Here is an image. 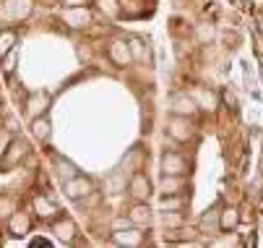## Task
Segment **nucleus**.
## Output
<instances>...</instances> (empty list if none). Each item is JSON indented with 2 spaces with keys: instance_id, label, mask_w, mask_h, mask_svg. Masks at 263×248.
<instances>
[{
  "instance_id": "c85d7f7f",
  "label": "nucleus",
  "mask_w": 263,
  "mask_h": 248,
  "mask_svg": "<svg viewBox=\"0 0 263 248\" xmlns=\"http://www.w3.org/2000/svg\"><path fill=\"white\" fill-rule=\"evenodd\" d=\"M214 34H216V31H214V24H201V26H198V40H201V42H211Z\"/></svg>"
},
{
  "instance_id": "9b49d317",
  "label": "nucleus",
  "mask_w": 263,
  "mask_h": 248,
  "mask_svg": "<svg viewBox=\"0 0 263 248\" xmlns=\"http://www.w3.org/2000/svg\"><path fill=\"white\" fill-rule=\"evenodd\" d=\"M159 191H162V196H170V193H185V191H191V183L185 181V175H162Z\"/></svg>"
},
{
  "instance_id": "a878e982",
  "label": "nucleus",
  "mask_w": 263,
  "mask_h": 248,
  "mask_svg": "<svg viewBox=\"0 0 263 248\" xmlns=\"http://www.w3.org/2000/svg\"><path fill=\"white\" fill-rule=\"evenodd\" d=\"M164 227H172V230H177V227H182L185 225V215L182 211H177V209H170V211H164Z\"/></svg>"
},
{
  "instance_id": "7ed1b4c3",
  "label": "nucleus",
  "mask_w": 263,
  "mask_h": 248,
  "mask_svg": "<svg viewBox=\"0 0 263 248\" xmlns=\"http://www.w3.org/2000/svg\"><path fill=\"white\" fill-rule=\"evenodd\" d=\"M198 102L187 94V92H180V94H172L170 97V113L172 115H185V118H196L198 115Z\"/></svg>"
},
{
  "instance_id": "1a4fd4ad",
  "label": "nucleus",
  "mask_w": 263,
  "mask_h": 248,
  "mask_svg": "<svg viewBox=\"0 0 263 248\" xmlns=\"http://www.w3.org/2000/svg\"><path fill=\"white\" fill-rule=\"evenodd\" d=\"M26 154H29V141L21 138V136H13L11 147H8V152H6V157H3V165H6V167H13V165H18Z\"/></svg>"
},
{
  "instance_id": "a211bd4d",
  "label": "nucleus",
  "mask_w": 263,
  "mask_h": 248,
  "mask_svg": "<svg viewBox=\"0 0 263 248\" xmlns=\"http://www.w3.org/2000/svg\"><path fill=\"white\" fill-rule=\"evenodd\" d=\"M34 211H36V217H40L42 222L58 220V206H55L47 196H36V199H34Z\"/></svg>"
},
{
  "instance_id": "aec40b11",
  "label": "nucleus",
  "mask_w": 263,
  "mask_h": 248,
  "mask_svg": "<svg viewBox=\"0 0 263 248\" xmlns=\"http://www.w3.org/2000/svg\"><path fill=\"white\" fill-rule=\"evenodd\" d=\"M31 133H34V138H40V141H50V133H52L50 118H47V115L31 118Z\"/></svg>"
},
{
  "instance_id": "f257e3e1",
  "label": "nucleus",
  "mask_w": 263,
  "mask_h": 248,
  "mask_svg": "<svg viewBox=\"0 0 263 248\" xmlns=\"http://www.w3.org/2000/svg\"><path fill=\"white\" fill-rule=\"evenodd\" d=\"M167 136L177 144H185L196 136V126H193V118H185V115H172L167 120Z\"/></svg>"
},
{
  "instance_id": "20e7f679",
  "label": "nucleus",
  "mask_w": 263,
  "mask_h": 248,
  "mask_svg": "<svg viewBox=\"0 0 263 248\" xmlns=\"http://www.w3.org/2000/svg\"><path fill=\"white\" fill-rule=\"evenodd\" d=\"M60 19H63V24H68L70 29H86V26L94 21V13H91L86 6H73V8H65Z\"/></svg>"
},
{
  "instance_id": "5701e85b",
  "label": "nucleus",
  "mask_w": 263,
  "mask_h": 248,
  "mask_svg": "<svg viewBox=\"0 0 263 248\" xmlns=\"http://www.w3.org/2000/svg\"><path fill=\"white\" fill-rule=\"evenodd\" d=\"M97 3V8L107 16V19H118L120 13H123V6L118 3V0H94Z\"/></svg>"
},
{
  "instance_id": "0eeeda50",
  "label": "nucleus",
  "mask_w": 263,
  "mask_h": 248,
  "mask_svg": "<svg viewBox=\"0 0 263 248\" xmlns=\"http://www.w3.org/2000/svg\"><path fill=\"white\" fill-rule=\"evenodd\" d=\"M146 233H143V227H123V230H115V233H112V240H115L118 245H143L146 243Z\"/></svg>"
},
{
  "instance_id": "f03ea898",
  "label": "nucleus",
  "mask_w": 263,
  "mask_h": 248,
  "mask_svg": "<svg viewBox=\"0 0 263 248\" xmlns=\"http://www.w3.org/2000/svg\"><path fill=\"white\" fill-rule=\"evenodd\" d=\"M63 193L70 199V201H84L86 196H91L94 193V183H91V178H86V175H73L70 181H65L63 183Z\"/></svg>"
},
{
  "instance_id": "39448f33",
  "label": "nucleus",
  "mask_w": 263,
  "mask_h": 248,
  "mask_svg": "<svg viewBox=\"0 0 263 248\" xmlns=\"http://www.w3.org/2000/svg\"><path fill=\"white\" fill-rule=\"evenodd\" d=\"M159 167H162V175H187L191 172V162L177 152H164Z\"/></svg>"
},
{
  "instance_id": "412c9836",
  "label": "nucleus",
  "mask_w": 263,
  "mask_h": 248,
  "mask_svg": "<svg viewBox=\"0 0 263 248\" xmlns=\"http://www.w3.org/2000/svg\"><path fill=\"white\" fill-rule=\"evenodd\" d=\"M18 42V31L16 29H0V58H6L13 45Z\"/></svg>"
},
{
  "instance_id": "f8f14e48",
  "label": "nucleus",
  "mask_w": 263,
  "mask_h": 248,
  "mask_svg": "<svg viewBox=\"0 0 263 248\" xmlns=\"http://www.w3.org/2000/svg\"><path fill=\"white\" fill-rule=\"evenodd\" d=\"M128 220L130 225H138V227H148L152 225V209H148V201H136L130 209H128Z\"/></svg>"
},
{
  "instance_id": "ddd939ff",
  "label": "nucleus",
  "mask_w": 263,
  "mask_h": 248,
  "mask_svg": "<svg viewBox=\"0 0 263 248\" xmlns=\"http://www.w3.org/2000/svg\"><path fill=\"white\" fill-rule=\"evenodd\" d=\"M52 235H55L60 243H73V240H76V222H73L70 217L55 220V222H52Z\"/></svg>"
},
{
  "instance_id": "72a5a7b5",
  "label": "nucleus",
  "mask_w": 263,
  "mask_h": 248,
  "mask_svg": "<svg viewBox=\"0 0 263 248\" xmlns=\"http://www.w3.org/2000/svg\"><path fill=\"white\" fill-rule=\"evenodd\" d=\"M0 243H3V235H0Z\"/></svg>"
},
{
  "instance_id": "6e6552de",
  "label": "nucleus",
  "mask_w": 263,
  "mask_h": 248,
  "mask_svg": "<svg viewBox=\"0 0 263 248\" xmlns=\"http://www.w3.org/2000/svg\"><path fill=\"white\" fill-rule=\"evenodd\" d=\"M24 108H26V115H29V118H40V115H45L47 108H50V94H47V92H31Z\"/></svg>"
},
{
  "instance_id": "dca6fc26",
  "label": "nucleus",
  "mask_w": 263,
  "mask_h": 248,
  "mask_svg": "<svg viewBox=\"0 0 263 248\" xmlns=\"http://www.w3.org/2000/svg\"><path fill=\"white\" fill-rule=\"evenodd\" d=\"M191 97L198 102V108H201V110H209V113H214V110L219 108V97H216L214 92L203 89V86H196V89L191 92Z\"/></svg>"
},
{
  "instance_id": "4be33fe9",
  "label": "nucleus",
  "mask_w": 263,
  "mask_h": 248,
  "mask_svg": "<svg viewBox=\"0 0 263 248\" xmlns=\"http://www.w3.org/2000/svg\"><path fill=\"white\" fill-rule=\"evenodd\" d=\"M16 211H18V201H16V196L0 193V220H11Z\"/></svg>"
},
{
  "instance_id": "cd10ccee",
  "label": "nucleus",
  "mask_w": 263,
  "mask_h": 248,
  "mask_svg": "<svg viewBox=\"0 0 263 248\" xmlns=\"http://www.w3.org/2000/svg\"><path fill=\"white\" fill-rule=\"evenodd\" d=\"M128 45H130V55H133V60H146V47H143L141 40H128Z\"/></svg>"
},
{
  "instance_id": "473e14b6",
  "label": "nucleus",
  "mask_w": 263,
  "mask_h": 248,
  "mask_svg": "<svg viewBox=\"0 0 263 248\" xmlns=\"http://www.w3.org/2000/svg\"><path fill=\"white\" fill-rule=\"evenodd\" d=\"M65 8H73V6H86V0H60Z\"/></svg>"
},
{
  "instance_id": "6ab92c4d",
  "label": "nucleus",
  "mask_w": 263,
  "mask_h": 248,
  "mask_svg": "<svg viewBox=\"0 0 263 248\" xmlns=\"http://www.w3.org/2000/svg\"><path fill=\"white\" fill-rule=\"evenodd\" d=\"M31 11V0H6V13L11 21H21L26 19Z\"/></svg>"
},
{
  "instance_id": "423d86ee",
  "label": "nucleus",
  "mask_w": 263,
  "mask_h": 248,
  "mask_svg": "<svg viewBox=\"0 0 263 248\" xmlns=\"http://www.w3.org/2000/svg\"><path fill=\"white\" fill-rule=\"evenodd\" d=\"M107 55H109V60L115 63L118 68H125V65H130V63H133L130 45H128L125 40H112V42L107 45Z\"/></svg>"
},
{
  "instance_id": "b1692460",
  "label": "nucleus",
  "mask_w": 263,
  "mask_h": 248,
  "mask_svg": "<svg viewBox=\"0 0 263 248\" xmlns=\"http://www.w3.org/2000/svg\"><path fill=\"white\" fill-rule=\"evenodd\" d=\"M185 204H187L185 193H170V196H162V209H164V211H170V209L182 211V206H185Z\"/></svg>"
},
{
  "instance_id": "c756f323",
  "label": "nucleus",
  "mask_w": 263,
  "mask_h": 248,
  "mask_svg": "<svg viewBox=\"0 0 263 248\" xmlns=\"http://www.w3.org/2000/svg\"><path fill=\"white\" fill-rule=\"evenodd\" d=\"M11 141H13L11 131H0V160L6 157V152H8V147H11Z\"/></svg>"
},
{
  "instance_id": "7c9ffc66",
  "label": "nucleus",
  "mask_w": 263,
  "mask_h": 248,
  "mask_svg": "<svg viewBox=\"0 0 263 248\" xmlns=\"http://www.w3.org/2000/svg\"><path fill=\"white\" fill-rule=\"evenodd\" d=\"M13 63H16V50H11V52L6 55V65H3V70H6V74H13V68H16Z\"/></svg>"
},
{
  "instance_id": "393cba45",
  "label": "nucleus",
  "mask_w": 263,
  "mask_h": 248,
  "mask_svg": "<svg viewBox=\"0 0 263 248\" xmlns=\"http://www.w3.org/2000/svg\"><path fill=\"white\" fill-rule=\"evenodd\" d=\"M55 167H58V175L63 178V183H65V181H70L73 175H79L76 165H70L68 160H60V157H55Z\"/></svg>"
},
{
  "instance_id": "f3484780",
  "label": "nucleus",
  "mask_w": 263,
  "mask_h": 248,
  "mask_svg": "<svg viewBox=\"0 0 263 248\" xmlns=\"http://www.w3.org/2000/svg\"><path fill=\"white\" fill-rule=\"evenodd\" d=\"M219 206H214V209H209L206 215L201 217V233L203 235H209V238H214V235H219L221 233V225H219Z\"/></svg>"
},
{
  "instance_id": "bb28decb",
  "label": "nucleus",
  "mask_w": 263,
  "mask_h": 248,
  "mask_svg": "<svg viewBox=\"0 0 263 248\" xmlns=\"http://www.w3.org/2000/svg\"><path fill=\"white\" fill-rule=\"evenodd\" d=\"M209 243L211 245H240V240H237V235L232 230H227V235H214Z\"/></svg>"
},
{
  "instance_id": "2f4dec72",
  "label": "nucleus",
  "mask_w": 263,
  "mask_h": 248,
  "mask_svg": "<svg viewBox=\"0 0 263 248\" xmlns=\"http://www.w3.org/2000/svg\"><path fill=\"white\" fill-rule=\"evenodd\" d=\"M128 225H130L128 217H118L115 222H112V227H115V230H123V227H128Z\"/></svg>"
},
{
  "instance_id": "4468645a",
  "label": "nucleus",
  "mask_w": 263,
  "mask_h": 248,
  "mask_svg": "<svg viewBox=\"0 0 263 248\" xmlns=\"http://www.w3.org/2000/svg\"><path fill=\"white\" fill-rule=\"evenodd\" d=\"M31 233V220L29 215H24V211H16V215L8 220V235L13 238H26Z\"/></svg>"
},
{
  "instance_id": "2eb2a0df",
  "label": "nucleus",
  "mask_w": 263,
  "mask_h": 248,
  "mask_svg": "<svg viewBox=\"0 0 263 248\" xmlns=\"http://www.w3.org/2000/svg\"><path fill=\"white\" fill-rule=\"evenodd\" d=\"M242 215H240V209L237 206H221L219 211V225H221V233H227V230H237Z\"/></svg>"
},
{
  "instance_id": "9d476101",
  "label": "nucleus",
  "mask_w": 263,
  "mask_h": 248,
  "mask_svg": "<svg viewBox=\"0 0 263 248\" xmlns=\"http://www.w3.org/2000/svg\"><path fill=\"white\" fill-rule=\"evenodd\" d=\"M128 193L136 201H148V196H152V181H148L143 172H136L128 183Z\"/></svg>"
}]
</instances>
